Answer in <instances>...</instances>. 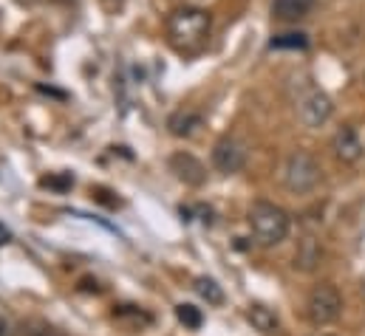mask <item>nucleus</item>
<instances>
[{"mask_svg": "<svg viewBox=\"0 0 365 336\" xmlns=\"http://www.w3.org/2000/svg\"><path fill=\"white\" fill-rule=\"evenodd\" d=\"M212 20L198 6H182L168 17V40L179 54H198L207 46Z\"/></svg>", "mask_w": 365, "mask_h": 336, "instance_id": "nucleus-1", "label": "nucleus"}, {"mask_svg": "<svg viewBox=\"0 0 365 336\" xmlns=\"http://www.w3.org/2000/svg\"><path fill=\"white\" fill-rule=\"evenodd\" d=\"M250 229L255 235V241L261 246H277L289 238V229H292V218L283 206L269 204V201H255L250 206Z\"/></svg>", "mask_w": 365, "mask_h": 336, "instance_id": "nucleus-2", "label": "nucleus"}, {"mask_svg": "<svg viewBox=\"0 0 365 336\" xmlns=\"http://www.w3.org/2000/svg\"><path fill=\"white\" fill-rule=\"evenodd\" d=\"M320 164L312 153L306 150H294L289 159H286V167H283V184L289 192L294 195H306L312 189H317L320 184Z\"/></svg>", "mask_w": 365, "mask_h": 336, "instance_id": "nucleus-3", "label": "nucleus"}, {"mask_svg": "<svg viewBox=\"0 0 365 336\" xmlns=\"http://www.w3.org/2000/svg\"><path fill=\"white\" fill-rule=\"evenodd\" d=\"M343 311V297L334 283H320L306 300V317L312 325H331Z\"/></svg>", "mask_w": 365, "mask_h": 336, "instance_id": "nucleus-4", "label": "nucleus"}, {"mask_svg": "<svg viewBox=\"0 0 365 336\" xmlns=\"http://www.w3.org/2000/svg\"><path fill=\"white\" fill-rule=\"evenodd\" d=\"M297 116H300V122L306 127H323L334 116V105H331L329 93H323L317 88H309L297 99Z\"/></svg>", "mask_w": 365, "mask_h": 336, "instance_id": "nucleus-5", "label": "nucleus"}, {"mask_svg": "<svg viewBox=\"0 0 365 336\" xmlns=\"http://www.w3.org/2000/svg\"><path fill=\"white\" fill-rule=\"evenodd\" d=\"M212 164L218 172L224 175H232V172H241L247 164V145L235 136H221L212 147Z\"/></svg>", "mask_w": 365, "mask_h": 336, "instance_id": "nucleus-6", "label": "nucleus"}, {"mask_svg": "<svg viewBox=\"0 0 365 336\" xmlns=\"http://www.w3.org/2000/svg\"><path fill=\"white\" fill-rule=\"evenodd\" d=\"M331 150H334V156H337V162H343V164H357L360 159H363L365 147L363 142H360V136H357V130L354 127H340L337 133H334V139H331Z\"/></svg>", "mask_w": 365, "mask_h": 336, "instance_id": "nucleus-7", "label": "nucleus"}, {"mask_svg": "<svg viewBox=\"0 0 365 336\" xmlns=\"http://www.w3.org/2000/svg\"><path fill=\"white\" fill-rule=\"evenodd\" d=\"M170 172L179 181H184L187 187H201L207 181V167L190 153H173L170 156Z\"/></svg>", "mask_w": 365, "mask_h": 336, "instance_id": "nucleus-8", "label": "nucleus"}, {"mask_svg": "<svg viewBox=\"0 0 365 336\" xmlns=\"http://www.w3.org/2000/svg\"><path fill=\"white\" fill-rule=\"evenodd\" d=\"M204 125V116L198 110H176L170 119H168V130L179 139H190L198 127Z\"/></svg>", "mask_w": 365, "mask_h": 336, "instance_id": "nucleus-9", "label": "nucleus"}, {"mask_svg": "<svg viewBox=\"0 0 365 336\" xmlns=\"http://www.w3.org/2000/svg\"><path fill=\"white\" fill-rule=\"evenodd\" d=\"M247 320H250V325L255 328V331H261V334L272 336L277 328H280V320H277V314H274L272 308H267L264 303H252L250 308H247Z\"/></svg>", "mask_w": 365, "mask_h": 336, "instance_id": "nucleus-10", "label": "nucleus"}, {"mask_svg": "<svg viewBox=\"0 0 365 336\" xmlns=\"http://www.w3.org/2000/svg\"><path fill=\"white\" fill-rule=\"evenodd\" d=\"M314 0H272V14L283 23H294L312 11Z\"/></svg>", "mask_w": 365, "mask_h": 336, "instance_id": "nucleus-11", "label": "nucleus"}, {"mask_svg": "<svg viewBox=\"0 0 365 336\" xmlns=\"http://www.w3.org/2000/svg\"><path fill=\"white\" fill-rule=\"evenodd\" d=\"M320 257H323L320 243H317L314 238H303L300 246H297V252H294V268H300V271H314L317 263H320Z\"/></svg>", "mask_w": 365, "mask_h": 336, "instance_id": "nucleus-12", "label": "nucleus"}, {"mask_svg": "<svg viewBox=\"0 0 365 336\" xmlns=\"http://www.w3.org/2000/svg\"><path fill=\"white\" fill-rule=\"evenodd\" d=\"M192 288H195V294H198L201 300H207V305H221V303H224V288H221L212 277H198V280L192 283Z\"/></svg>", "mask_w": 365, "mask_h": 336, "instance_id": "nucleus-13", "label": "nucleus"}, {"mask_svg": "<svg viewBox=\"0 0 365 336\" xmlns=\"http://www.w3.org/2000/svg\"><path fill=\"white\" fill-rule=\"evenodd\" d=\"M176 317H179V322H182L184 328H190V331H198V328L204 325V314H201V308H195V305H190V303L176 305Z\"/></svg>", "mask_w": 365, "mask_h": 336, "instance_id": "nucleus-14", "label": "nucleus"}, {"mask_svg": "<svg viewBox=\"0 0 365 336\" xmlns=\"http://www.w3.org/2000/svg\"><path fill=\"white\" fill-rule=\"evenodd\" d=\"M306 46H309V37H306L303 31H289V34H277L272 43H269V48H277V51H280V48H292V51H297V48H300V51H303Z\"/></svg>", "mask_w": 365, "mask_h": 336, "instance_id": "nucleus-15", "label": "nucleus"}, {"mask_svg": "<svg viewBox=\"0 0 365 336\" xmlns=\"http://www.w3.org/2000/svg\"><path fill=\"white\" fill-rule=\"evenodd\" d=\"M40 184L43 187H51V189H71L74 187V178L71 175H51V178H43Z\"/></svg>", "mask_w": 365, "mask_h": 336, "instance_id": "nucleus-16", "label": "nucleus"}, {"mask_svg": "<svg viewBox=\"0 0 365 336\" xmlns=\"http://www.w3.org/2000/svg\"><path fill=\"white\" fill-rule=\"evenodd\" d=\"M0 336H11V325H9L6 314H0Z\"/></svg>", "mask_w": 365, "mask_h": 336, "instance_id": "nucleus-17", "label": "nucleus"}, {"mask_svg": "<svg viewBox=\"0 0 365 336\" xmlns=\"http://www.w3.org/2000/svg\"><path fill=\"white\" fill-rule=\"evenodd\" d=\"M9 241H11V232H9V229H6L3 224H0V246H6Z\"/></svg>", "mask_w": 365, "mask_h": 336, "instance_id": "nucleus-18", "label": "nucleus"}]
</instances>
